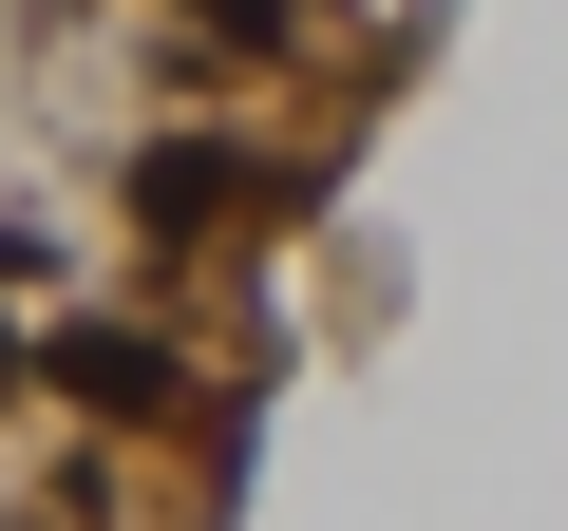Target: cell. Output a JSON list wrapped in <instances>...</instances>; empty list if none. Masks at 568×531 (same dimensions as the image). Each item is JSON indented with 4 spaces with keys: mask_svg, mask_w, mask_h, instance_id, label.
Wrapping results in <instances>:
<instances>
[{
    "mask_svg": "<svg viewBox=\"0 0 568 531\" xmlns=\"http://www.w3.org/2000/svg\"><path fill=\"white\" fill-rule=\"evenodd\" d=\"M246 209H323V190L265 171V152H227V133H152V152H133V228H152V247H227Z\"/></svg>",
    "mask_w": 568,
    "mask_h": 531,
    "instance_id": "1",
    "label": "cell"
},
{
    "mask_svg": "<svg viewBox=\"0 0 568 531\" xmlns=\"http://www.w3.org/2000/svg\"><path fill=\"white\" fill-rule=\"evenodd\" d=\"M20 361L77 418H190V342H152V323H20Z\"/></svg>",
    "mask_w": 568,
    "mask_h": 531,
    "instance_id": "2",
    "label": "cell"
},
{
    "mask_svg": "<svg viewBox=\"0 0 568 531\" xmlns=\"http://www.w3.org/2000/svg\"><path fill=\"white\" fill-rule=\"evenodd\" d=\"M190 20H209V39H246V58H265V39H304V20H323V0H190Z\"/></svg>",
    "mask_w": 568,
    "mask_h": 531,
    "instance_id": "3",
    "label": "cell"
}]
</instances>
